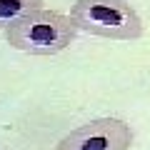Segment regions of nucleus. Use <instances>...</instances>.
<instances>
[{
	"instance_id": "2",
	"label": "nucleus",
	"mask_w": 150,
	"mask_h": 150,
	"mask_svg": "<svg viewBox=\"0 0 150 150\" xmlns=\"http://www.w3.org/2000/svg\"><path fill=\"white\" fill-rule=\"evenodd\" d=\"M70 18L78 30L108 40H138L143 20L128 0H75Z\"/></svg>"
},
{
	"instance_id": "3",
	"label": "nucleus",
	"mask_w": 150,
	"mask_h": 150,
	"mask_svg": "<svg viewBox=\"0 0 150 150\" xmlns=\"http://www.w3.org/2000/svg\"><path fill=\"white\" fill-rule=\"evenodd\" d=\"M133 128L120 118H95L70 130L55 150H130Z\"/></svg>"
},
{
	"instance_id": "1",
	"label": "nucleus",
	"mask_w": 150,
	"mask_h": 150,
	"mask_svg": "<svg viewBox=\"0 0 150 150\" xmlns=\"http://www.w3.org/2000/svg\"><path fill=\"white\" fill-rule=\"evenodd\" d=\"M78 25L70 15L58 10H40L25 15L18 25L5 30V43L28 55H58L68 50L78 38Z\"/></svg>"
},
{
	"instance_id": "4",
	"label": "nucleus",
	"mask_w": 150,
	"mask_h": 150,
	"mask_svg": "<svg viewBox=\"0 0 150 150\" xmlns=\"http://www.w3.org/2000/svg\"><path fill=\"white\" fill-rule=\"evenodd\" d=\"M40 8H43V0H0V30H10L25 15Z\"/></svg>"
}]
</instances>
